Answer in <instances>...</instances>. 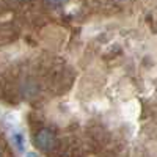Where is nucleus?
<instances>
[{
	"label": "nucleus",
	"mask_w": 157,
	"mask_h": 157,
	"mask_svg": "<svg viewBox=\"0 0 157 157\" xmlns=\"http://www.w3.org/2000/svg\"><path fill=\"white\" fill-rule=\"evenodd\" d=\"M0 157H3V155H2V151H0Z\"/></svg>",
	"instance_id": "5"
},
{
	"label": "nucleus",
	"mask_w": 157,
	"mask_h": 157,
	"mask_svg": "<svg viewBox=\"0 0 157 157\" xmlns=\"http://www.w3.org/2000/svg\"><path fill=\"white\" fill-rule=\"evenodd\" d=\"M46 2V5H49V6H54V8H57V6H61V5H64L68 2V0H44Z\"/></svg>",
	"instance_id": "2"
},
{
	"label": "nucleus",
	"mask_w": 157,
	"mask_h": 157,
	"mask_svg": "<svg viewBox=\"0 0 157 157\" xmlns=\"http://www.w3.org/2000/svg\"><path fill=\"white\" fill-rule=\"evenodd\" d=\"M35 145L41 149V151H52L55 146V135L50 129L43 127L35 134Z\"/></svg>",
	"instance_id": "1"
},
{
	"label": "nucleus",
	"mask_w": 157,
	"mask_h": 157,
	"mask_svg": "<svg viewBox=\"0 0 157 157\" xmlns=\"http://www.w3.org/2000/svg\"><path fill=\"white\" fill-rule=\"evenodd\" d=\"M27 157H38V155H36V152H29Z\"/></svg>",
	"instance_id": "4"
},
{
	"label": "nucleus",
	"mask_w": 157,
	"mask_h": 157,
	"mask_svg": "<svg viewBox=\"0 0 157 157\" xmlns=\"http://www.w3.org/2000/svg\"><path fill=\"white\" fill-rule=\"evenodd\" d=\"M16 143L19 145V149L22 151V149H24V145H22V137H21V135H16Z\"/></svg>",
	"instance_id": "3"
}]
</instances>
